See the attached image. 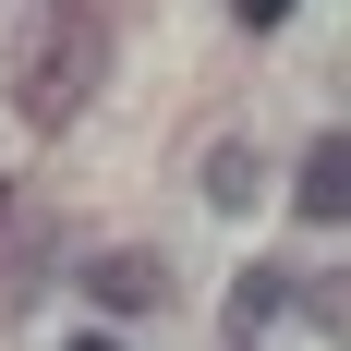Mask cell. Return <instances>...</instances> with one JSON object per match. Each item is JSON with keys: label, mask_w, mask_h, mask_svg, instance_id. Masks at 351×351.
Segmentation results:
<instances>
[{"label": "cell", "mask_w": 351, "mask_h": 351, "mask_svg": "<svg viewBox=\"0 0 351 351\" xmlns=\"http://www.w3.org/2000/svg\"><path fill=\"white\" fill-rule=\"evenodd\" d=\"M97 85H109V12L49 0V12H25V25H12V49H0V97L25 109L36 134H61Z\"/></svg>", "instance_id": "cell-1"}, {"label": "cell", "mask_w": 351, "mask_h": 351, "mask_svg": "<svg viewBox=\"0 0 351 351\" xmlns=\"http://www.w3.org/2000/svg\"><path fill=\"white\" fill-rule=\"evenodd\" d=\"M291 194H303L315 230H339V206H351V134H315V145H303V182H291Z\"/></svg>", "instance_id": "cell-3"}, {"label": "cell", "mask_w": 351, "mask_h": 351, "mask_svg": "<svg viewBox=\"0 0 351 351\" xmlns=\"http://www.w3.org/2000/svg\"><path fill=\"white\" fill-rule=\"evenodd\" d=\"M0 206H12V194H0Z\"/></svg>", "instance_id": "cell-9"}, {"label": "cell", "mask_w": 351, "mask_h": 351, "mask_svg": "<svg viewBox=\"0 0 351 351\" xmlns=\"http://www.w3.org/2000/svg\"><path fill=\"white\" fill-rule=\"evenodd\" d=\"M85 303L97 315H158L170 303V267L158 254H85Z\"/></svg>", "instance_id": "cell-2"}, {"label": "cell", "mask_w": 351, "mask_h": 351, "mask_svg": "<svg viewBox=\"0 0 351 351\" xmlns=\"http://www.w3.org/2000/svg\"><path fill=\"white\" fill-rule=\"evenodd\" d=\"M230 12H243V25H291V0H230Z\"/></svg>", "instance_id": "cell-7"}, {"label": "cell", "mask_w": 351, "mask_h": 351, "mask_svg": "<svg viewBox=\"0 0 351 351\" xmlns=\"http://www.w3.org/2000/svg\"><path fill=\"white\" fill-rule=\"evenodd\" d=\"M279 303H291V279H243V291H230V315H243V327H267Z\"/></svg>", "instance_id": "cell-6"}, {"label": "cell", "mask_w": 351, "mask_h": 351, "mask_svg": "<svg viewBox=\"0 0 351 351\" xmlns=\"http://www.w3.org/2000/svg\"><path fill=\"white\" fill-rule=\"evenodd\" d=\"M206 194H218V206H243V194H254V145H218V158H206Z\"/></svg>", "instance_id": "cell-4"}, {"label": "cell", "mask_w": 351, "mask_h": 351, "mask_svg": "<svg viewBox=\"0 0 351 351\" xmlns=\"http://www.w3.org/2000/svg\"><path fill=\"white\" fill-rule=\"evenodd\" d=\"M303 315H315L327 339H339V315H351V279H339V267H327V279H303Z\"/></svg>", "instance_id": "cell-5"}, {"label": "cell", "mask_w": 351, "mask_h": 351, "mask_svg": "<svg viewBox=\"0 0 351 351\" xmlns=\"http://www.w3.org/2000/svg\"><path fill=\"white\" fill-rule=\"evenodd\" d=\"M61 351H121V339H109V327H85V339H61Z\"/></svg>", "instance_id": "cell-8"}]
</instances>
